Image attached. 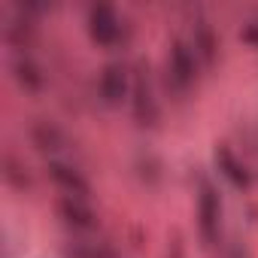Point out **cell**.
<instances>
[{"mask_svg": "<svg viewBox=\"0 0 258 258\" xmlns=\"http://www.w3.org/2000/svg\"><path fill=\"white\" fill-rule=\"evenodd\" d=\"M222 195L210 185L201 182V195H198V228H201V240L207 249H213L222 240Z\"/></svg>", "mask_w": 258, "mask_h": 258, "instance_id": "cell-1", "label": "cell"}, {"mask_svg": "<svg viewBox=\"0 0 258 258\" xmlns=\"http://www.w3.org/2000/svg\"><path fill=\"white\" fill-rule=\"evenodd\" d=\"M131 106H134V118L140 127H158L161 121V109H158V97L149 79V67H140L134 73V91H131Z\"/></svg>", "mask_w": 258, "mask_h": 258, "instance_id": "cell-2", "label": "cell"}, {"mask_svg": "<svg viewBox=\"0 0 258 258\" xmlns=\"http://www.w3.org/2000/svg\"><path fill=\"white\" fill-rule=\"evenodd\" d=\"M167 79H170V85L179 94H185L195 85V79H198V55L182 40L170 43V52H167Z\"/></svg>", "mask_w": 258, "mask_h": 258, "instance_id": "cell-3", "label": "cell"}, {"mask_svg": "<svg viewBox=\"0 0 258 258\" xmlns=\"http://www.w3.org/2000/svg\"><path fill=\"white\" fill-rule=\"evenodd\" d=\"M134 91V73L124 64H106L100 73V97L106 106H121Z\"/></svg>", "mask_w": 258, "mask_h": 258, "instance_id": "cell-4", "label": "cell"}, {"mask_svg": "<svg viewBox=\"0 0 258 258\" xmlns=\"http://www.w3.org/2000/svg\"><path fill=\"white\" fill-rule=\"evenodd\" d=\"M121 34V22L109 4H97L88 10V37L97 46H115Z\"/></svg>", "mask_w": 258, "mask_h": 258, "instance_id": "cell-5", "label": "cell"}, {"mask_svg": "<svg viewBox=\"0 0 258 258\" xmlns=\"http://www.w3.org/2000/svg\"><path fill=\"white\" fill-rule=\"evenodd\" d=\"M213 158H216V167L222 170V176L234 185V188H249L252 185V173H249V167L231 152V146H225V143H219L216 146V152H213Z\"/></svg>", "mask_w": 258, "mask_h": 258, "instance_id": "cell-6", "label": "cell"}, {"mask_svg": "<svg viewBox=\"0 0 258 258\" xmlns=\"http://www.w3.org/2000/svg\"><path fill=\"white\" fill-rule=\"evenodd\" d=\"M58 213H61L64 225L73 228V231H94L97 228V216L82 198H70V195L61 198L58 201Z\"/></svg>", "mask_w": 258, "mask_h": 258, "instance_id": "cell-7", "label": "cell"}, {"mask_svg": "<svg viewBox=\"0 0 258 258\" xmlns=\"http://www.w3.org/2000/svg\"><path fill=\"white\" fill-rule=\"evenodd\" d=\"M31 140L40 152H49V155H58L67 149V134L49 118H37L31 124Z\"/></svg>", "mask_w": 258, "mask_h": 258, "instance_id": "cell-8", "label": "cell"}, {"mask_svg": "<svg viewBox=\"0 0 258 258\" xmlns=\"http://www.w3.org/2000/svg\"><path fill=\"white\" fill-rule=\"evenodd\" d=\"M49 176L55 179V185L58 188H64L70 198H85L88 191H91V185H88V179L76 170V167H70V164H64V161H49Z\"/></svg>", "mask_w": 258, "mask_h": 258, "instance_id": "cell-9", "label": "cell"}, {"mask_svg": "<svg viewBox=\"0 0 258 258\" xmlns=\"http://www.w3.org/2000/svg\"><path fill=\"white\" fill-rule=\"evenodd\" d=\"M191 49L204 61V67H213L216 64L219 43H216V34H213V28H210L207 19H195V25H191Z\"/></svg>", "mask_w": 258, "mask_h": 258, "instance_id": "cell-10", "label": "cell"}, {"mask_svg": "<svg viewBox=\"0 0 258 258\" xmlns=\"http://www.w3.org/2000/svg\"><path fill=\"white\" fill-rule=\"evenodd\" d=\"M13 73H16V82L25 88V91H40L43 88V73L40 67L31 61V58H19L13 64Z\"/></svg>", "mask_w": 258, "mask_h": 258, "instance_id": "cell-11", "label": "cell"}, {"mask_svg": "<svg viewBox=\"0 0 258 258\" xmlns=\"http://www.w3.org/2000/svg\"><path fill=\"white\" fill-rule=\"evenodd\" d=\"M64 258H118L106 243H73L64 249Z\"/></svg>", "mask_w": 258, "mask_h": 258, "instance_id": "cell-12", "label": "cell"}, {"mask_svg": "<svg viewBox=\"0 0 258 258\" xmlns=\"http://www.w3.org/2000/svg\"><path fill=\"white\" fill-rule=\"evenodd\" d=\"M7 179H10L16 188H28V185H31V182H28L25 167H22V164H16V158H7Z\"/></svg>", "mask_w": 258, "mask_h": 258, "instance_id": "cell-13", "label": "cell"}, {"mask_svg": "<svg viewBox=\"0 0 258 258\" xmlns=\"http://www.w3.org/2000/svg\"><path fill=\"white\" fill-rule=\"evenodd\" d=\"M240 37H243V43H252V46H258V25H249V28H246Z\"/></svg>", "mask_w": 258, "mask_h": 258, "instance_id": "cell-14", "label": "cell"}]
</instances>
